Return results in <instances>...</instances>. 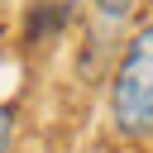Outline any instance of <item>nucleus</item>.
<instances>
[{
    "label": "nucleus",
    "instance_id": "obj_1",
    "mask_svg": "<svg viewBox=\"0 0 153 153\" xmlns=\"http://www.w3.org/2000/svg\"><path fill=\"white\" fill-rule=\"evenodd\" d=\"M110 124L129 143H153V19L134 24L120 38L110 67Z\"/></svg>",
    "mask_w": 153,
    "mask_h": 153
},
{
    "label": "nucleus",
    "instance_id": "obj_2",
    "mask_svg": "<svg viewBox=\"0 0 153 153\" xmlns=\"http://www.w3.org/2000/svg\"><path fill=\"white\" fill-rule=\"evenodd\" d=\"M72 24V0H33L24 10V48H48Z\"/></svg>",
    "mask_w": 153,
    "mask_h": 153
},
{
    "label": "nucleus",
    "instance_id": "obj_3",
    "mask_svg": "<svg viewBox=\"0 0 153 153\" xmlns=\"http://www.w3.org/2000/svg\"><path fill=\"white\" fill-rule=\"evenodd\" d=\"M134 5L139 0H91V10H96V19L105 24V29H120L129 14H134Z\"/></svg>",
    "mask_w": 153,
    "mask_h": 153
},
{
    "label": "nucleus",
    "instance_id": "obj_4",
    "mask_svg": "<svg viewBox=\"0 0 153 153\" xmlns=\"http://www.w3.org/2000/svg\"><path fill=\"white\" fill-rule=\"evenodd\" d=\"M14 129H19V110L10 100H0V153L14 148Z\"/></svg>",
    "mask_w": 153,
    "mask_h": 153
}]
</instances>
